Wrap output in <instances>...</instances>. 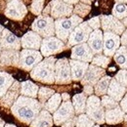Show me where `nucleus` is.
Instances as JSON below:
<instances>
[{
	"label": "nucleus",
	"mask_w": 127,
	"mask_h": 127,
	"mask_svg": "<svg viewBox=\"0 0 127 127\" xmlns=\"http://www.w3.org/2000/svg\"><path fill=\"white\" fill-rule=\"evenodd\" d=\"M42 107L43 105L34 98L21 95L11 107V112L19 121L30 125L42 110Z\"/></svg>",
	"instance_id": "1"
},
{
	"label": "nucleus",
	"mask_w": 127,
	"mask_h": 127,
	"mask_svg": "<svg viewBox=\"0 0 127 127\" xmlns=\"http://www.w3.org/2000/svg\"><path fill=\"white\" fill-rule=\"evenodd\" d=\"M56 61L57 60L54 57H47L45 60L37 64L31 70L32 79L46 84H53L55 82Z\"/></svg>",
	"instance_id": "2"
},
{
	"label": "nucleus",
	"mask_w": 127,
	"mask_h": 127,
	"mask_svg": "<svg viewBox=\"0 0 127 127\" xmlns=\"http://www.w3.org/2000/svg\"><path fill=\"white\" fill-rule=\"evenodd\" d=\"M82 22H83L82 18L76 15H72L69 18L57 19L54 23L55 24V34L60 40L65 42L71 32Z\"/></svg>",
	"instance_id": "3"
},
{
	"label": "nucleus",
	"mask_w": 127,
	"mask_h": 127,
	"mask_svg": "<svg viewBox=\"0 0 127 127\" xmlns=\"http://www.w3.org/2000/svg\"><path fill=\"white\" fill-rule=\"evenodd\" d=\"M86 114L98 124H104L105 120V110L101 104V100L98 96L91 95L86 101Z\"/></svg>",
	"instance_id": "4"
},
{
	"label": "nucleus",
	"mask_w": 127,
	"mask_h": 127,
	"mask_svg": "<svg viewBox=\"0 0 127 127\" xmlns=\"http://www.w3.org/2000/svg\"><path fill=\"white\" fill-rule=\"evenodd\" d=\"M42 58L43 56L38 50L23 49L20 53L18 66L25 71H31L37 64L42 61Z\"/></svg>",
	"instance_id": "5"
},
{
	"label": "nucleus",
	"mask_w": 127,
	"mask_h": 127,
	"mask_svg": "<svg viewBox=\"0 0 127 127\" xmlns=\"http://www.w3.org/2000/svg\"><path fill=\"white\" fill-rule=\"evenodd\" d=\"M54 19L47 15L39 16L32 23V29L34 32L39 34L40 36L46 38L50 36H54L55 34V24Z\"/></svg>",
	"instance_id": "6"
},
{
	"label": "nucleus",
	"mask_w": 127,
	"mask_h": 127,
	"mask_svg": "<svg viewBox=\"0 0 127 127\" xmlns=\"http://www.w3.org/2000/svg\"><path fill=\"white\" fill-rule=\"evenodd\" d=\"M93 32V30L88 26L87 22H82L71 32L67 38V47H72L74 45L85 43L88 38L90 33Z\"/></svg>",
	"instance_id": "7"
},
{
	"label": "nucleus",
	"mask_w": 127,
	"mask_h": 127,
	"mask_svg": "<svg viewBox=\"0 0 127 127\" xmlns=\"http://www.w3.org/2000/svg\"><path fill=\"white\" fill-rule=\"evenodd\" d=\"M47 8L48 9L44 11V13H47L49 11L51 17L56 20L67 18L73 13V6L62 0H52Z\"/></svg>",
	"instance_id": "8"
},
{
	"label": "nucleus",
	"mask_w": 127,
	"mask_h": 127,
	"mask_svg": "<svg viewBox=\"0 0 127 127\" xmlns=\"http://www.w3.org/2000/svg\"><path fill=\"white\" fill-rule=\"evenodd\" d=\"M71 82V73L69 61L65 58L59 59L55 63V83L69 84Z\"/></svg>",
	"instance_id": "9"
},
{
	"label": "nucleus",
	"mask_w": 127,
	"mask_h": 127,
	"mask_svg": "<svg viewBox=\"0 0 127 127\" xmlns=\"http://www.w3.org/2000/svg\"><path fill=\"white\" fill-rule=\"evenodd\" d=\"M65 48L64 43L62 40H60L58 37H54V36H50L46 37L44 39H42L41 42V55L43 57H51L52 55H56L60 52H62L64 49Z\"/></svg>",
	"instance_id": "10"
},
{
	"label": "nucleus",
	"mask_w": 127,
	"mask_h": 127,
	"mask_svg": "<svg viewBox=\"0 0 127 127\" xmlns=\"http://www.w3.org/2000/svg\"><path fill=\"white\" fill-rule=\"evenodd\" d=\"M74 115H75V112L71 102L65 101V102H63L58 108V110L54 112L53 122L55 125L61 126L64 122H65L67 119L71 118Z\"/></svg>",
	"instance_id": "11"
},
{
	"label": "nucleus",
	"mask_w": 127,
	"mask_h": 127,
	"mask_svg": "<svg viewBox=\"0 0 127 127\" xmlns=\"http://www.w3.org/2000/svg\"><path fill=\"white\" fill-rule=\"evenodd\" d=\"M5 16L14 21H22L28 14V8L21 0H12L5 9Z\"/></svg>",
	"instance_id": "12"
},
{
	"label": "nucleus",
	"mask_w": 127,
	"mask_h": 127,
	"mask_svg": "<svg viewBox=\"0 0 127 127\" xmlns=\"http://www.w3.org/2000/svg\"><path fill=\"white\" fill-rule=\"evenodd\" d=\"M120 47L119 35L110 32H105L103 34V52L106 56L111 57L116 50Z\"/></svg>",
	"instance_id": "13"
},
{
	"label": "nucleus",
	"mask_w": 127,
	"mask_h": 127,
	"mask_svg": "<svg viewBox=\"0 0 127 127\" xmlns=\"http://www.w3.org/2000/svg\"><path fill=\"white\" fill-rule=\"evenodd\" d=\"M101 26L104 32H113L117 35L122 34L125 31V27L120 22V20L114 18L113 16H101Z\"/></svg>",
	"instance_id": "14"
},
{
	"label": "nucleus",
	"mask_w": 127,
	"mask_h": 127,
	"mask_svg": "<svg viewBox=\"0 0 127 127\" xmlns=\"http://www.w3.org/2000/svg\"><path fill=\"white\" fill-rule=\"evenodd\" d=\"M104 75H106L105 68L97 66L95 64H89L83 78L80 81H81V84H83V85H92V86H94Z\"/></svg>",
	"instance_id": "15"
},
{
	"label": "nucleus",
	"mask_w": 127,
	"mask_h": 127,
	"mask_svg": "<svg viewBox=\"0 0 127 127\" xmlns=\"http://www.w3.org/2000/svg\"><path fill=\"white\" fill-rule=\"evenodd\" d=\"M0 46L4 50L19 51L21 48V40L10 31L3 29V31L0 34Z\"/></svg>",
	"instance_id": "16"
},
{
	"label": "nucleus",
	"mask_w": 127,
	"mask_h": 127,
	"mask_svg": "<svg viewBox=\"0 0 127 127\" xmlns=\"http://www.w3.org/2000/svg\"><path fill=\"white\" fill-rule=\"evenodd\" d=\"M72 60H77L81 62H85V63H90L94 57L93 52L91 51L90 47L88 46V44L85 43H81L74 45L71 49V55H70Z\"/></svg>",
	"instance_id": "17"
},
{
	"label": "nucleus",
	"mask_w": 127,
	"mask_h": 127,
	"mask_svg": "<svg viewBox=\"0 0 127 127\" xmlns=\"http://www.w3.org/2000/svg\"><path fill=\"white\" fill-rule=\"evenodd\" d=\"M20 83L18 81H14L13 84L9 87L6 93L0 98V105L4 108H10L14 105L17 99L20 96Z\"/></svg>",
	"instance_id": "18"
},
{
	"label": "nucleus",
	"mask_w": 127,
	"mask_h": 127,
	"mask_svg": "<svg viewBox=\"0 0 127 127\" xmlns=\"http://www.w3.org/2000/svg\"><path fill=\"white\" fill-rule=\"evenodd\" d=\"M42 42V38L36 32H28L22 38H21V47L24 49H32L38 50L40 49Z\"/></svg>",
	"instance_id": "19"
},
{
	"label": "nucleus",
	"mask_w": 127,
	"mask_h": 127,
	"mask_svg": "<svg viewBox=\"0 0 127 127\" xmlns=\"http://www.w3.org/2000/svg\"><path fill=\"white\" fill-rule=\"evenodd\" d=\"M70 65V73H71V80L73 81H80L83 78L88 66L89 63L81 62L77 60H70L69 61Z\"/></svg>",
	"instance_id": "20"
},
{
	"label": "nucleus",
	"mask_w": 127,
	"mask_h": 127,
	"mask_svg": "<svg viewBox=\"0 0 127 127\" xmlns=\"http://www.w3.org/2000/svg\"><path fill=\"white\" fill-rule=\"evenodd\" d=\"M87 44L90 47L93 54L98 55L103 52V32L100 30H95L90 33L87 40Z\"/></svg>",
	"instance_id": "21"
},
{
	"label": "nucleus",
	"mask_w": 127,
	"mask_h": 127,
	"mask_svg": "<svg viewBox=\"0 0 127 127\" xmlns=\"http://www.w3.org/2000/svg\"><path fill=\"white\" fill-rule=\"evenodd\" d=\"M20 53L17 50H4L0 53V64L3 66H18Z\"/></svg>",
	"instance_id": "22"
},
{
	"label": "nucleus",
	"mask_w": 127,
	"mask_h": 127,
	"mask_svg": "<svg viewBox=\"0 0 127 127\" xmlns=\"http://www.w3.org/2000/svg\"><path fill=\"white\" fill-rule=\"evenodd\" d=\"M54 124L53 116L46 110H41L30 124L31 127H52Z\"/></svg>",
	"instance_id": "23"
},
{
	"label": "nucleus",
	"mask_w": 127,
	"mask_h": 127,
	"mask_svg": "<svg viewBox=\"0 0 127 127\" xmlns=\"http://www.w3.org/2000/svg\"><path fill=\"white\" fill-rule=\"evenodd\" d=\"M124 115H125L124 111L121 110L119 106H117L116 108L105 111V120L110 125L118 124L123 121Z\"/></svg>",
	"instance_id": "24"
},
{
	"label": "nucleus",
	"mask_w": 127,
	"mask_h": 127,
	"mask_svg": "<svg viewBox=\"0 0 127 127\" xmlns=\"http://www.w3.org/2000/svg\"><path fill=\"white\" fill-rule=\"evenodd\" d=\"M125 93H126V87L118 83L114 78H111L107 91L108 96H110L116 102H120V100L122 99Z\"/></svg>",
	"instance_id": "25"
},
{
	"label": "nucleus",
	"mask_w": 127,
	"mask_h": 127,
	"mask_svg": "<svg viewBox=\"0 0 127 127\" xmlns=\"http://www.w3.org/2000/svg\"><path fill=\"white\" fill-rule=\"evenodd\" d=\"M21 88H20V93L22 96H26V97H30V98H36L37 93H38V86L36 84H34L33 82L28 80V81H24L21 83Z\"/></svg>",
	"instance_id": "26"
},
{
	"label": "nucleus",
	"mask_w": 127,
	"mask_h": 127,
	"mask_svg": "<svg viewBox=\"0 0 127 127\" xmlns=\"http://www.w3.org/2000/svg\"><path fill=\"white\" fill-rule=\"evenodd\" d=\"M86 101H87V96L84 93H78L75 94L72 98V107L74 109L75 114H81L85 112L86 109Z\"/></svg>",
	"instance_id": "27"
},
{
	"label": "nucleus",
	"mask_w": 127,
	"mask_h": 127,
	"mask_svg": "<svg viewBox=\"0 0 127 127\" xmlns=\"http://www.w3.org/2000/svg\"><path fill=\"white\" fill-rule=\"evenodd\" d=\"M61 104H62V97L59 93H55L54 95H52L48 99L47 102L43 105V108L50 113H54L58 110Z\"/></svg>",
	"instance_id": "28"
},
{
	"label": "nucleus",
	"mask_w": 127,
	"mask_h": 127,
	"mask_svg": "<svg viewBox=\"0 0 127 127\" xmlns=\"http://www.w3.org/2000/svg\"><path fill=\"white\" fill-rule=\"evenodd\" d=\"M111 79V76L104 75L101 79L96 83L95 85H94L95 86L94 87V93L96 94V96L100 97V96H104L107 94V91H108V88H109Z\"/></svg>",
	"instance_id": "29"
},
{
	"label": "nucleus",
	"mask_w": 127,
	"mask_h": 127,
	"mask_svg": "<svg viewBox=\"0 0 127 127\" xmlns=\"http://www.w3.org/2000/svg\"><path fill=\"white\" fill-rule=\"evenodd\" d=\"M114 61L122 69H127V50L126 46L119 47L113 55Z\"/></svg>",
	"instance_id": "30"
},
{
	"label": "nucleus",
	"mask_w": 127,
	"mask_h": 127,
	"mask_svg": "<svg viewBox=\"0 0 127 127\" xmlns=\"http://www.w3.org/2000/svg\"><path fill=\"white\" fill-rule=\"evenodd\" d=\"M14 81V77L11 74L0 71V98L6 93V91L9 89Z\"/></svg>",
	"instance_id": "31"
},
{
	"label": "nucleus",
	"mask_w": 127,
	"mask_h": 127,
	"mask_svg": "<svg viewBox=\"0 0 127 127\" xmlns=\"http://www.w3.org/2000/svg\"><path fill=\"white\" fill-rule=\"evenodd\" d=\"M112 16L118 20L127 17V6L124 3H115L112 8Z\"/></svg>",
	"instance_id": "32"
},
{
	"label": "nucleus",
	"mask_w": 127,
	"mask_h": 127,
	"mask_svg": "<svg viewBox=\"0 0 127 127\" xmlns=\"http://www.w3.org/2000/svg\"><path fill=\"white\" fill-rule=\"evenodd\" d=\"M92 64H95L97 66H100L102 68H106L110 63H111V57H108L106 55H101L98 54L92 59Z\"/></svg>",
	"instance_id": "33"
},
{
	"label": "nucleus",
	"mask_w": 127,
	"mask_h": 127,
	"mask_svg": "<svg viewBox=\"0 0 127 127\" xmlns=\"http://www.w3.org/2000/svg\"><path fill=\"white\" fill-rule=\"evenodd\" d=\"M94 125L95 122L86 113H81L77 116L75 127H93Z\"/></svg>",
	"instance_id": "34"
},
{
	"label": "nucleus",
	"mask_w": 127,
	"mask_h": 127,
	"mask_svg": "<svg viewBox=\"0 0 127 127\" xmlns=\"http://www.w3.org/2000/svg\"><path fill=\"white\" fill-rule=\"evenodd\" d=\"M91 11V6L90 5H86L83 3H77L75 5V7H73V13L74 15L83 18V17L87 16Z\"/></svg>",
	"instance_id": "35"
},
{
	"label": "nucleus",
	"mask_w": 127,
	"mask_h": 127,
	"mask_svg": "<svg viewBox=\"0 0 127 127\" xmlns=\"http://www.w3.org/2000/svg\"><path fill=\"white\" fill-rule=\"evenodd\" d=\"M55 94V91L53 89H50V88H46V87H41L39 88L38 90V93H37V96H38V100L39 102L44 105L47 100L51 97L52 95Z\"/></svg>",
	"instance_id": "36"
},
{
	"label": "nucleus",
	"mask_w": 127,
	"mask_h": 127,
	"mask_svg": "<svg viewBox=\"0 0 127 127\" xmlns=\"http://www.w3.org/2000/svg\"><path fill=\"white\" fill-rule=\"evenodd\" d=\"M101 104L104 108V110H111L113 108H116L118 105V102H116L115 100H113L110 96H102V100H101Z\"/></svg>",
	"instance_id": "37"
},
{
	"label": "nucleus",
	"mask_w": 127,
	"mask_h": 127,
	"mask_svg": "<svg viewBox=\"0 0 127 127\" xmlns=\"http://www.w3.org/2000/svg\"><path fill=\"white\" fill-rule=\"evenodd\" d=\"M43 5H44V0H32L31 11L34 15L39 16L43 10Z\"/></svg>",
	"instance_id": "38"
},
{
	"label": "nucleus",
	"mask_w": 127,
	"mask_h": 127,
	"mask_svg": "<svg viewBox=\"0 0 127 127\" xmlns=\"http://www.w3.org/2000/svg\"><path fill=\"white\" fill-rule=\"evenodd\" d=\"M114 79L118 83H120L123 86H127V70L126 69H120L114 76Z\"/></svg>",
	"instance_id": "39"
},
{
	"label": "nucleus",
	"mask_w": 127,
	"mask_h": 127,
	"mask_svg": "<svg viewBox=\"0 0 127 127\" xmlns=\"http://www.w3.org/2000/svg\"><path fill=\"white\" fill-rule=\"evenodd\" d=\"M88 26L92 29V30H99L100 27H101V21H100V17H95V18H92L90 19L88 22H87Z\"/></svg>",
	"instance_id": "40"
},
{
	"label": "nucleus",
	"mask_w": 127,
	"mask_h": 127,
	"mask_svg": "<svg viewBox=\"0 0 127 127\" xmlns=\"http://www.w3.org/2000/svg\"><path fill=\"white\" fill-rule=\"evenodd\" d=\"M76 119H77V116H72L71 118L67 119L65 122H64L63 124L61 125L62 127H74L76 124Z\"/></svg>",
	"instance_id": "41"
},
{
	"label": "nucleus",
	"mask_w": 127,
	"mask_h": 127,
	"mask_svg": "<svg viewBox=\"0 0 127 127\" xmlns=\"http://www.w3.org/2000/svg\"><path fill=\"white\" fill-rule=\"evenodd\" d=\"M119 107L121 108V110L124 111V113H127V92L122 97V99L120 100V105Z\"/></svg>",
	"instance_id": "42"
},
{
	"label": "nucleus",
	"mask_w": 127,
	"mask_h": 127,
	"mask_svg": "<svg viewBox=\"0 0 127 127\" xmlns=\"http://www.w3.org/2000/svg\"><path fill=\"white\" fill-rule=\"evenodd\" d=\"M83 93L85 94V95L87 96H91L93 95V93H94V88H93V86L92 85H84V87H83Z\"/></svg>",
	"instance_id": "43"
},
{
	"label": "nucleus",
	"mask_w": 127,
	"mask_h": 127,
	"mask_svg": "<svg viewBox=\"0 0 127 127\" xmlns=\"http://www.w3.org/2000/svg\"><path fill=\"white\" fill-rule=\"evenodd\" d=\"M120 43L123 45V46H126L127 45V30L124 31L121 34V37H120Z\"/></svg>",
	"instance_id": "44"
},
{
	"label": "nucleus",
	"mask_w": 127,
	"mask_h": 127,
	"mask_svg": "<svg viewBox=\"0 0 127 127\" xmlns=\"http://www.w3.org/2000/svg\"><path fill=\"white\" fill-rule=\"evenodd\" d=\"M61 97H62V100H63L64 102L69 101V99H70V96H69V94H67V93H63Z\"/></svg>",
	"instance_id": "45"
},
{
	"label": "nucleus",
	"mask_w": 127,
	"mask_h": 127,
	"mask_svg": "<svg viewBox=\"0 0 127 127\" xmlns=\"http://www.w3.org/2000/svg\"><path fill=\"white\" fill-rule=\"evenodd\" d=\"M64 2L67 3V4H70V5H73V4H77L79 0H62Z\"/></svg>",
	"instance_id": "46"
},
{
	"label": "nucleus",
	"mask_w": 127,
	"mask_h": 127,
	"mask_svg": "<svg viewBox=\"0 0 127 127\" xmlns=\"http://www.w3.org/2000/svg\"><path fill=\"white\" fill-rule=\"evenodd\" d=\"M80 1H81V3L86 4V5H90L92 3V0H80Z\"/></svg>",
	"instance_id": "47"
},
{
	"label": "nucleus",
	"mask_w": 127,
	"mask_h": 127,
	"mask_svg": "<svg viewBox=\"0 0 127 127\" xmlns=\"http://www.w3.org/2000/svg\"><path fill=\"white\" fill-rule=\"evenodd\" d=\"M121 23L123 24L124 27H127V17H125L124 19H122V22H121Z\"/></svg>",
	"instance_id": "48"
},
{
	"label": "nucleus",
	"mask_w": 127,
	"mask_h": 127,
	"mask_svg": "<svg viewBox=\"0 0 127 127\" xmlns=\"http://www.w3.org/2000/svg\"><path fill=\"white\" fill-rule=\"evenodd\" d=\"M4 125H5V122H4V120L0 117V127H4Z\"/></svg>",
	"instance_id": "49"
},
{
	"label": "nucleus",
	"mask_w": 127,
	"mask_h": 127,
	"mask_svg": "<svg viewBox=\"0 0 127 127\" xmlns=\"http://www.w3.org/2000/svg\"><path fill=\"white\" fill-rule=\"evenodd\" d=\"M116 3H127V0H115Z\"/></svg>",
	"instance_id": "50"
},
{
	"label": "nucleus",
	"mask_w": 127,
	"mask_h": 127,
	"mask_svg": "<svg viewBox=\"0 0 127 127\" xmlns=\"http://www.w3.org/2000/svg\"><path fill=\"white\" fill-rule=\"evenodd\" d=\"M123 120H124V123H125V127H127V113L124 115V119Z\"/></svg>",
	"instance_id": "51"
},
{
	"label": "nucleus",
	"mask_w": 127,
	"mask_h": 127,
	"mask_svg": "<svg viewBox=\"0 0 127 127\" xmlns=\"http://www.w3.org/2000/svg\"><path fill=\"white\" fill-rule=\"evenodd\" d=\"M4 127H17L16 125H14V124H5Z\"/></svg>",
	"instance_id": "52"
},
{
	"label": "nucleus",
	"mask_w": 127,
	"mask_h": 127,
	"mask_svg": "<svg viewBox=\"0 0 127 127\" xmlns=\"http://www.w3.org/2000/svg\"><path fill=\"white\" fill-rule=\"evenodd\" d=\"M2 31H3V27L0 25V34H1V32H2Z\"/></svg>",
	"instance_id": "53"
},
{
	"label": "nucleus",
	"mask_w": 127,
	"mask_h": 127,
	"mask_svg": "<svg viewBox=\"0 0 127 127\" xmlns=\"http://www.w3.org/2000/svg\"><path fill=\"white\" fill-rule=\"evenodd\" d=\"M93 127H101V126H99V125H94Z\"/></svg>",
	"instance_id": "54"
},
{
	"label": "nucleus",
	"mask_w": 127,
	"mask_h": 127,
	"mask_svg": "<svg viewBox=\"0 0 127 127\" xmlns=\"http://www.w3.org/2000/svg\"><path fill=\"white\" fill-rule=\"evenodd\" d=\"M1 49H2V48H1V46H0V53H1Z\"/></svg>",
	"instance_id": "55"
},
{
	"label": "nucleus",
	"mask_w": 127,
	"mask_h": 127,
	"mask_svg": "<svg viewBox=\"0 0 127 127\" xmlns=\"http://www.w3.org/2000/svg\"><path fill=\"white\" fill-rule=\"evenodd\" d=\"M126 50H127V45H126Z\"/></svg>",
	"instance_id": "56"
}]
</instances>
